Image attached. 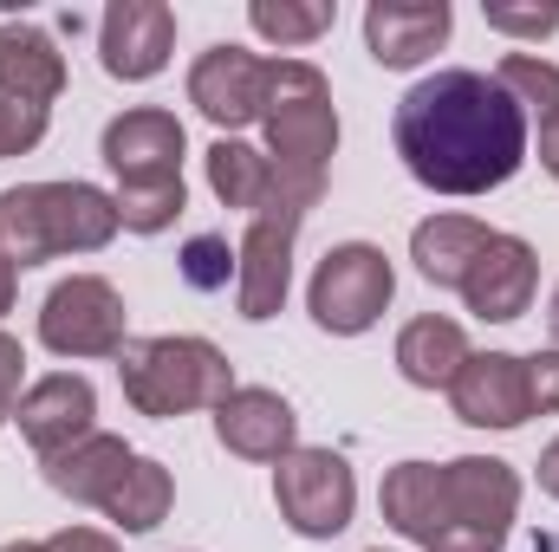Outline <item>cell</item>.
<instances>
[{"label": "cell", "mask_w": 559, "mask_h": 552, "mask_svg": "<svg viewBox=\"0 0 559 552\" xmlns=\"http://www.w3.org/2000/svg\"><path fill=\"white\" fill-rule=\"evenodd\" d=\"M131 448H124V435H85L79 448H66V455H52L46 461V481L66 494V501H85V507H105L111 501V488L131 475Z\"/></svg>", "instance_id": "20"}, {"label": "cell", "mask_w": 559, "mask_h": 552, "mask_svg": "<svg viewBox=\"0 0 559 552\" xmlns=\"http://www.w3.org/2000/svg\"><path fill=\"white\" fill-rule=\"evenodd\" d=\"M7 552H46V540H13Z\"/></svg>", "instance_id": "36"}, {"label": "cell", "mask_w": 559, "mask_h": 552, "mask_svg": "<svg viewBox=\"0 0 559 552\" xmlns=\"http://www.w3.org/2000/svg\"><path fill=\"white\" fill-rule=\"evenodd\" d=\"M274 501L280 520L306 540H332L352 527V507H358V481L345 468V455L332 448H293L274 468Z\"/></svg>", "instance_id": "8"}, {"label": "cell", "mask_w": 559, "mask_h": 552, "mask_svg": "<svg viewBox=\"0 0 559 552\" xmlns=\"http://www.w3.org/2000/svg\"><path fill=\"white\" fill-rule=\"evenodd\" d=\"M248 20L274 46H306V39L332 33V0H254Z\"/></svg>", "instance_id": "25"}, {"label": "cell", "mask_w": 559, "mask_h": 552, "mask_svg": "<svg viewBox=\"0 0 559 552\" xmlns=\"http://www.w3.org/2000/svg\"><path fill=\"white\" fill-rule=\"evenodd\" d=\"M261 124H267V156L286 176H319L325 182V163L338 149V111H332V85H325L319 65H306V59H274L267 65Z\"/></svg>", "instance_id": "6"}, {"label": "cell", "mask_w": 559, "mask_h": 552, "mask_svg": "<svg viewBox=\"0 0 559 552\" xmlns=\"http://www.w3.org/2000/svg\"><path fill=\"white\" fill-rule=\"evenodd\" d=\"M495 85L527 111V118H559V65L554 59H534V52H508L501 59V72H495Z\"/></svg>", "instance_id": "24"}, {"label": "cell", "mask_w": 559, "mask_h": 552, "mask_svg": "<svg viewBox=\"0 0 559 552\" xmlns=\"http://www.w3.org/2000/svg\"><path fill=\"white\" fill-rule=\"evenodd\" d=\"M540 163H547V176L559 182V118H547V124H540Z\"/></svg>", "instance_id": "32"}, {"label": "cell", "mask_w": 559, "mask_h": 552, "mask_svg": "<svg viewBox=\"0 0 559 552\" xmlns=\"http://www.w3.org/2000/svg\"><path fill=\"white\" fill-rule=\"evenodd\" d=\"M547 332H554V345H559V286H554V305H547Z\"/></svg>", "instance_id": "35"}, {"label": "cell", "mask_w": 559, "mask_h": 552, "mask_svg": "<svg viewBox=\"0 0 559 552\" xmlns=\"http://www.w3.org/2000/svg\"><path fill=\"white\" fill-rule=\"evenodd\" d=\"M468 364V338H462V325L455 319H411L404 332H397V371L417 384V391H449L455 384V371Z\"/></svg>", "instance_id": "22"}, {"label": "cell", "mask_w": 559, "mask_h": 552, "mask_svg": "<svg viewBox=\"0 0 559 552\" xmlns=\"http://www.w3.org/2000/svg\"><path fill=\"white\" fill-rule=\"evenodd\" d=\"M209 189H215L228 208H241L248 221H254L261 208H299V215H306V208L325 195L319 176H286L267 149L235 143V137H215V149H209Z\"/></svg>", "instance_id": "10"}, {"label": "cell", "mask_w": 559, "mask_h": 552, "mask_svg": "<svg viewBox=\"0 0 559 552\" xmlns=\"http://www.w3.org/2000/svg\"><path fill=\"white\" fill-rule=\"evenodd\" d=\"M391 292H397V274H391L384 248H371V241H345V248H332V254L319 261L312 292H306V312H312L319 332L358 338V332H371V325L384 319Z\"/></svg>", "instance_id": "7"}, {"label": "cell", "mask_w": 559, "mask_h": 552, "mask_svg": "<svg viewBox=\"0 0 559 552\" xmlns=\"http://www.w3.org/2000/svg\"><path fill=\"white\" fill-rule=\"evenodd\" d=\"M215 435L241 461H286L293 435H299V416H293V404L280 391H235L215 410Z\"/></svg>", "instance_id": "18"}, {"label": "cell", "mask_w": 559, "mask_h": 552, "mask_svg": "<svg viewBox=\"0 0 559 552\" xmlns=\"http://www.w3.org/2000/svg\"><path fill=\"white\" fill-rule=\"evenodd\" d=\"M391 137L404 169L436 195H488L527 156V111L488 72H436L404 92Z\"/></svg>", "instance_id": "1"}, {"label": "cell", "mask_w": 559, "mask_h": 552, "mask_svg": "<svg viewBox=\"0 0 559 552\" xmlns=\"http://www.w3.org/2000/svg\"><path fill=\"white\" fill-rule=\"evenodd\" d=\"M495 33H521V39H547L559 26V7H488Z\"/></svg>", "instance_id": "28"}, {"label": "cell", "mask_w": 559, "mask_h": 552, "mask_svg": "<svg viewBox=\"0 0 559 552\" xmlns=\"http://www.w3.org/2000/svg\"><path fill=\"white\" fill-rule=\"evenodd\" d=\"M13 292H20V267L0 261V312H13Z\"/></svg>", "instance_id": "34"}, {"label": "cell", "mask_w": 559, "mask_h": 552, "mask_svg": "<svg viewBox=\"0 0 559 552\" xmlns=\"http://www.w3.org/2000/svg\"><path fill=\"white\" fill-rule=\"evenodd\" d=\"M540 488L559 501V442H547V455H540Z\"/></svg>", "instance_id": "33"}, {"label": "cell", "mask_w": 559, "mask_h": 552, "mask_svg": "<svg viewBox=\"0 0 559 552\" xmlns=\"http://www.w3.org/2000/svg\"><path fill=\"white\" fill-rule=\"evenodd\" d=\"M105 163L118 176V221L131 235H163L182 215V124L138 105L105 124Z\"/></svg>", "instance_id": "4"}, {"label": "cell", "mask_w": 559, "mask_h": 552, "mask_svg": "<svg viewBox=\"0 0 559 552\" xmlns=\"http://www.w3.org/2000/svg\"><path fill=\"white\" fill-rule=\"evenodd\" d=\"M0 92L26 105H52L66 92V59L46 26H26V20L0 26Z\"/></svg>", "instance_id": "19"}, {"label": "cell", "mask_w": 559, "mask_h": 552, "mask_svg": "<svg viewBox=\"0 0 559 552\" xmlns=\"http://www.w3.org/2000/svg\"><path fill=\"white\" fill-rule=\"evenodd\" d=\"M118 377L138 416H189V410H222L235 397V371L209 338H124Z\"/></svg>", "instance_id": "5"}, {"label": "cell", "mask_w": 559, "mask_h": 552, "mask_svg": "<svg viewBox=\"0 0 559 552\" xmlns=\"http://www.w3.org/2000/svg\"><path fill=\"white\" fill-rule=\"evenodd\" d=\"M46 552H118L111 533H98V527H66V533H52Z\"/></svg>", "instance_id": "31"}, {"label": "cell", "mask_w": 559, "mask_h": 552, "mask_svg": "<svg viewBox=\"0 0 559 552\" xmlns=\"http://www.w3.org/2000/svg\"><path fill=\"white\" fill-rule=\"evenodd\" d=\"M449 0H371L365 7V46L378 65L411 72L449 39Z\"/></svg>", "instance_id": "17"}, {"label": "cell", "mask_w": 559, "mask_h": 552, "mask_svg": "<svg viewBox=\"0 0 559 552\" xmlns=\"http://www.w3.org/2000/svg\"><path fill=\"white\" fill-rule=\"evenodd\" d=\"M13 422H20V435L52 461V455L79 448L85 435H98V429H92V422H98V397H92V384H85V377L52 371V377H39V384L13 404Z\"/></svg>", "instance_id": "15"}, {"label": "cell", "mask_w": 559, "mask_h": 552, "mask_svg": "<svg viewBox=\"0 0 559 552\" xmlns=\"http://www.w3.org/2000/svg\"><path fill=\"white\" fill-rule=\"evenodd\" d=\"M299 208H261L235 248V305L241 319H274L293 286V235H299Z\"/></svg>", "instance_id": "11"}, {"label": "cell", "mask_w": 559, "mask_h": 552, "mask_svg": "<svg viewBox=\"0 0 559 552\" xmlns=\"http://www.w3.org/2000/svg\"><path fill=\"white\" fill-rule=\"evenodd\" d=\"M20 371H26V351H20L13 332H0V422L13 416V404H20Z\"/></svg>", "instance_id": "30"}, {"label": "cell", "mask_w": 559, "mask_h": 552, "mask_svg": "<svg viewBox=\"0 0 559 552\" xmlns=\"http://www.w3.org/2000/svg\"><path fill=\"white\" fill-rule=\"evenodd\" d=\"M39 137H46V105H26V98L0 92V156H26Z\"/></svg>", "instance_id": "27"}, {"label": "cell", "mask_w": 559, "mask_h": 552, "mask_svg": "<svg viewBox=\"0 0 559 552\" xmlns=\"http://www.w3.org/2000/svg\"><path fill=\"white\" fill-rule=\"evenodd\" d=\"M228 274H235V254H228L222 235H195V241L182 248V279H189V286L215 292V286H228Z\"/></svg>", "instance_id": "26"}, {"label": "cell", "mask_w": 559, "mask_h": 552, "mask_svg": "<svg viewBox=\"0 0 559 552\" xmlns=\"http://www.w3.org/2000/svg\"><path fill=\"white\" fill-rule=\"evenodd\" d=\"M118 195L92 182H20L0 195V261L39 267L59 254H98L118 235Z\"/></svg>", "instance_id": "3"}, {"label": "cell", "mask_w": 559, "mask_h": 552, "mask_svg": "<svg viewBox=\"0 0 559 552\" xmlns=\"http://www.w3.org/2000/svg\"><path fill=\"white\" fill-rule=\"evenodd\" d=\"M534 286H540V261H534V248H527L521 235H495V241L468 261V274H462L455 292L468 299L475 319L508 325V319H521V312L534 305Z\"/></svg>", "instance_id": "14"}, {"label": "cell", "mask_w": 559, "mask_h": 552, "mask_svg": "<svg viewBox=\"0 0 559 552\" xmlns=\"http://www.w3.org/2000/svg\"><path fill=\"white\" fill-rule=\"evenodd\" d=\"M449 404L468 429H521L534 416L527 397V358L514 351H468V364L449 384Z\"/></svg>", "instance_id": "13"}, {"label": "cell", "mask_w": 559, "mask_h": 552, "mask_svg": "<svg viewBox=\"0 0 559 552\" xmlns=\"http://www.w3.org/2000/svg\"><path fill=\"white\" fill-rule=\"evenodd\" d=\"M169 501H176L169 468H163V461H150V455H138V461H131V475L111 488L105 514H111L124 533H150V527H163V520H169Z\"/></svg>", "instance_id": "23"}, {"label": "cell", "mask_w": 559, "mask_h": 552, "mask_svg": "<svg viewBox=\"0 0 559 552\" xmlns=\"http://www.w3.org/2000/svg\"><path fill=\"white\" fill-rule=\"evenodd\" d=\"M488 241H495V228L475 221V215H429L417 235H411V261H417V274L429 279V286H462L468 261H475Z\"/></svg>", "instance_id": "21"}, {"label": "cell", "mask_w": 559, "mask_h": 552, "mask_svg": "<svg viewBox=\"0 0 559 552\" xmlns=\"http://www.w3.org/2000/svg\"><path fill=\"white\" fill-rule=\"evenodd\" d=\"M267 65H274V59H261V52H248V46H209V52L189 65V105H195L209 124L241 131V124H254L261 105H267Z\"/></svg>", "instance_id": "12"}, {"label": "cell", "mask_w": 559, "mask_h": 552, "mask_svg": "<svg viewBox=\"0 0 559 552\" xmlns=\"http://www.w3.org/2000/svg\"><path fill=\"white\" fill-rule=\"evenodd\" d=\"M176 46V13L163 0H118L98 26V52L111 79H156Z\"/></svg>", "instance_id": "16"}, {"label": "cell", "mask_w": 559, "mask_h": 552, "mask_svg": "<svg viewBox=\"0 0 559 552\" xmlns=\"http://www.w3.org/2000/svg\"><path fill=\"white\" fill-rule=\"evenodd\" d=\"M527 397H534V416H554L559 410V351L527 358Z\"/></svg>", "instance_id": "29"}, {"label": "cell", "mask_w": 559, "mask_h": 552, "mask_svg": "<svg viewBox=\"0 0 559 552\" xmlns=\"http://www.w3.org/2000/svg\"><path fill=\"white\" fill-rule=\"evenodd\" d=\"M378 501H384V520L423 552H501L521 507V475L495 455H462L442 468L397 461Z\"/></svg>", "instance_id": "2"}, {"label": "cell", "mask_w": 559, "mask_h": 552, "mask_svg": "<svg viewBox=\"0 0 559 552\" xmlns=\"http://www.w3.org/2000/svg\"><path fill=\"white\" fill-rule=\"evenodd\" d=\"M39 338L59 358H118L124 351V299L98 274L59 279L39 305Z\"/></svg>", "instance_id": "9"}]
</instances>
